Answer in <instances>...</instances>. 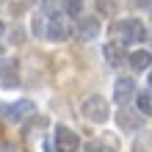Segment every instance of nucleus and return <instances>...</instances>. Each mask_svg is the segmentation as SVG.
Listing matches in <instances>:
<instances>
[{"instance_id":"obj_1","label":"nucleus","mask_w":152,"mask_h":152,"mask_svg":"<svg viewBox=\"0 0 152 152\" xmlns=\"http://www.w3.org/2000/svg\"><path fill=\"white\" fill-rule=\"evenodd\" d=\"M108 36H111L113 44L127 47V44L147 42V28H144V22H141V20H116V22H111Z\"/></svg>"},{"instance_id":"obj_2","label":"nucleus","mask_w":152,"mask_h":152,"mask_svg":"<svg viewBox=\"0 0 152 152\" xmlns=\"http://www.w3.org/2000/svg\"><path fill=\"white\" fill-rule=\"evenodd\" d=\"M80 113H83L88 122H94V124H105V122L111 119V108H108V102H105L102 94L86 97L83 105H80Z\"/></svg>"},{"instance_id":"obj_3","label":"nucleus","mask_w":152,"mask_h":152,"mask_svg":"<svg viewBox=\"0 0 152 152\" xmlns=\"http://www.w3.org/2000/svg\"><path fill=\"white\" fill-rule=\"evenodd\" d=\"M42 11L47 14V42H66L69 36H72V28H69V22H66L58 11H53V8H50V0L44 3Z\"/></svg>"},{"instance_id":"obj_4","label":"nucleus","mask_w":152,"mask_h":152,"mask_svg":"<svg viewBox=\"0 0 152 152\" xmlns=\"http://www.w3.org/2000/svg\"><path fill=\"white\" fill-rule=\"evenodd\" d=\"M33 111H36V105L31 100H17V102H3L0 105V113H3L6 122H25Z\"/></svg>"},{"instance_id":"obj_5","label":"nucleus","mask_w":152,"mask_h":152,"mask_svg":"<svg viewBox=\"0 0 152 152\" xmlns=\"http://www.w3.org/2000/svg\"><path fill=\"white\" fill-rule=\"evenodd\" d=\"M53 141H56V149L58 152H77L80 149V136L72 127H66V124H58V127H56Z\"/></svg>"},{"instance_id":"obj_6","label":"nucleus","mask_w":152,"mask_h":152,"mask_svg":"<svg viewBox=\"0 0 152 152\" xmlns=\"http://www.w3.org/2000/svg\"><path fill=\"white\" fill-rule=\"evenodd\" d=\"M136 80L133 77H119L113 83V102L119 105V108H124V105H130V100H136Z\"/></svg>"},{"instance_id":"obj_7","label":"nucleus","mask_w":152,"mask_h":152,"mask_svg":"<svg viewBox=\"0 0 152 152\" xmlns=\"http://www.w3.org/2000/svg\"><path fill=\"white\" fill-rule=\"evenodd\" d=\"M75 31H77L80 42H94L97 36H100V20H97V17H88V14H80Z\"/></svg>"},{"instance_id":"obj_8","label":"nucleus","mask_w":152,"mask_h":152,"mask_svg":"<svg viewBox=\"0 0 152 152\" xmlns=\"http://www.w3.org/2000/svg\"><path fill=\"white\" fill-rule=\"evenodd\" d=\"M116 124H119L122 133H136L141 127V113H136L130 105H124V108L116 111Z\"/></svg>"},{"instance_id":"obj_9","label":"nucleus","mask_w":152,"mask_h":152,"mask_svg":"<svg viewBox=\"0 0 152 152\" xmlns=\"http://www.w3.org/2000/svg\"><path fill=\"white\" fill-rule=\"evenodd\" d=\"M0 86L3 88H14L20 86V64L17 61H0Z\"/></svg>"},{"instance_id":"obj_10","label":"nucleus","mask_w":152,"mask_h":152,"mask_svg":"<svg viewBox=\"0 0 152 152\" xmlns=\"http://www.w3.org/2000/svg\"><path fill=\"white\" fill-rule=\"evenodd\" d=\"M102 56H105V61H108L111 66H122L124 61L130 58L127 53H124V47H122V44H113V42H108V44L102 47Z\"/></svg>"},{"instance_id":"obj_11","label":"nucleus","mask_w":152,"mask_h":152,"mask_svg":"<svg viewBox=\"0 0 152 152\" xmlns=\"http://www.w3.org/2000/svg\"><path fill=\"white\" fill-rule=\"evenodd\" d=\"M127 64H130L133 72H147V69L152 66V53H147V50H136V53H130Z\"/></svg>"},{"instance_id":"obj_12","label":"nucleus","mask_w":152,"mask_h":152,"mask_svg":"<svg viewBox=\"0 0 152 152\" xmlns=\"http://www.w3.org/2000/svg\"><path fill=\"white\" fill-rule=\"evenodd\" d=\"M31 31H33L36 39H47V14L44 11H36V17L31 22Z\"/></svg>"},{"instance_id":"obj_13","label":"nucleus","mask_w":152,"mask_h":152,"mask_svg":"<svg viewBox=\"0 0 152 152\" xmlns=\"http://www.w3.org/2000/svg\"><path fill=\"white\" fill-rule=\"evenodd\" d=\"M136 105H138V113H147V116H152V91H138L136 94Z\"/></svg>"},{"instance_id":"obj_14","label":"nucleus","mask_w":152,"mask_h":152,"mask_svg":"<svg viewBox=\"0 0 152 152\" xmlns=\"http://www.w3.org/2000/svg\"><path fill=\"white\" fill-rule=\"evenodd\" d=\"M61 8H64L66 17H80V11H83V0H61Z\"/></svg>"},{"instance_id":"obj_15","label":"nucleus","mask_w":152,"mask_h":152,"mask_svg":"<svg viewBox=\"0 0 152 152\" xmlns=\"http://www.w3.org/2000/svg\"><path fill=\"white\" fill-rule=\"evenodd\" d=\"M130 8H136V11H149L152 8V0H124Z\"/></svg>"},{"instance_id":"obj_16","label":"nucleus","mask_w":152,"mask_h":152,"mask_svg":"<svg viewBox=\"0 0 152 152\" xmlns=\"http://www.w3.org/2000/svg\"><path fill=\"white\" fill-rule=\"evenodd\" d=\"M91 152H116V149H111V147H102V144H94V147H91Z\"/></svg>"},{"instance_id":"obj_17","label":"nucleus","mask_w":152,"mask_h":152,"mask_svg":"<svg viewBox=\"0 0 152 152\" xmlns=\"http://www.w3.org/2000/svg\"><path fill=\"white\" fill-rule=\"evenodd\" d=\"M3 33H6V28H3V22H0V56H3Z\"/></svg>"},{"instance_id":"obj_18","label":"nucleus","mask_w":152,"mask_h":152,"mask_svg":"<svg viewBox=\"0 0 152 152\" xmlns=\"http://www.w3.org/2000/svg\"><path fill=\"white\" fill-rule=\"evenodd\" d=\"M0 152H14V147L11 144H0Z\"/></svg>"},{"instance_id":"obj_19","label":"nucleus","mask_w":152,"mask_h":152,"mask_svg":"<svg viewBox=\"0 0 152 152\" xmlns=\"http://www.w3.org/2000/svg\"><path fill=\"white\" fill-rule=\"evenodd\" d=\"M149 86H152V69H149Z\"/></svg>"},{"instance_id":"obj_20","label":"nucleus","mask_w":152,"mask_h":152,"mask_svg":"<svg viewBox=\"0 0 152 152\" xmlns=\"http://www.w3.org/2000/svg\"><path fill=\"white\" fill-rule=\"evenodd\" d=\"M149 20H152V8H149Z\"/></svg>"}]
</instances>
